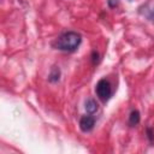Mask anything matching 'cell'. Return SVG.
<instances>
[{"label": "cell", "mask_w": 154, "mask_h": 154, "mask_svg": "<svg viewBox=\"0 0 154 154\" xmlns=\"http://www.w3.org/2000/svg\"><path fill=\"white\" fill-rule=\"evenodd\" d=\"M82 42V36L76 31H65L61 35L57 37V40L53 42V47L61 52L72 53L78 49L79 45Z\"/></svg>", "instance_id": "cell-1"}, {"label": "cell", "mask_w": 154, "mask_h": 154, "mask_svg": "<svg viewBox=\"0 0 154 154\" xmlns=\"http://www.w3.org/2000/svg\"><path fill=\"white\" fill-rule=\"evenodd\" d=\"M95 93H96V96L102 101V102H106L111 99L112 96V87H111V83L106 79V78H101L96 85H95Z\"/></svg>", "instance_id": "cell-2"}, {"label": "cell", "mask_w": 154, "mask_h": 154, "mask_svg": "<svg viewBox=\"0 0 154 154\" xmlns=\"http://www.w3.org/2000/svg\"><path fill=\"white\" fill-rule=\"evenodd\" d=\"M95 125V118L93 116H83L79 119V129L83 132H90L94 129Z\"/></svg>", "instance_id": "cell-3"}, {"label": "cell", "mask_w": 154, "mask_h": 154, "mask_svg": "<svg viewBox=\"0 0 154 154\" xmlns=\"http://www.w3.org/2000/svg\"><path fill=\"white\" fill-rule=\"evenodd\" d=\"M84 108H85V111H87L88 114H94V113L99 109V105H97V102H96L94 99H88V100L85 101Z\"/></svg>", "instance_id": "cell-4"}, {"label": "cell", "mask_w": 154, "mask_h": 154, "mask_svg": "<svg viewBox=\"0 0 154 154\" xmlns=\"http://www.w3.org/2000/svg\"><path fill=\"white\" fill-rule=\"evenodd\" d=\"M141 120V116H140V112L137 109H132L129 114V125L130 126H135L140 123Z\"/></svg>", "instance_id": "cell-5"}, {"label": "cell", "mask_w": 154, "mask_h": 154, "mask_svg": "<svg viewBox=\"0 0 154 154\" xmlns=\"http://www.w3.org/2000/svg\"><path fill=\"white\" fill-rule=\"evenodd\" d=\"M60 79V69L58 66H53L51 72H49V76H48V81L51 83H55Z\"/></svg>", "instance_id": "cell-6"}, {"label": "cell", "mask_w": 154, "mask_h": 154, "mask_svg": "<svg viewBox=\"0 0 154 154\" xmlns=\"http://www.w3.org/2000/svg\"><path fill=\"white\" fill-rule=\"evenodd\" d=\"M147 137H148L149 142H153V140H154V132H153V129L150 126L147 128Z\"/></svg>", "instance_id": "cell-7"}, {"label": "cell", "mask_w": 154, "mask_h": 154, "mask_svg": "<svg viewBox=\"0 0 154 154\" xmlns=\"http://www.w3.org/2000/svg\"><path fill=\"white\" fill-rule=\"evenodd\" d=\"M91 60H93V64H97L99 63V53L96 52V51H93V53H91Z\"/></svg>", "instance_id": "cell-8"}, {"label": "cell", "mask_w": 154, "mask_h": 154, "mask_svg": "<svg viewBox=\"0 0 154 154\" xmlns=\"http://www.w3.org/2000/svg\"><path fill=\"white\" fill-rule=\"evenodd\" d=\"M118 2H119L118 0H108V6L113 8V7H116L118 5Z\"/></svg>", "instance_id": "cell-9"}]
</instances>
